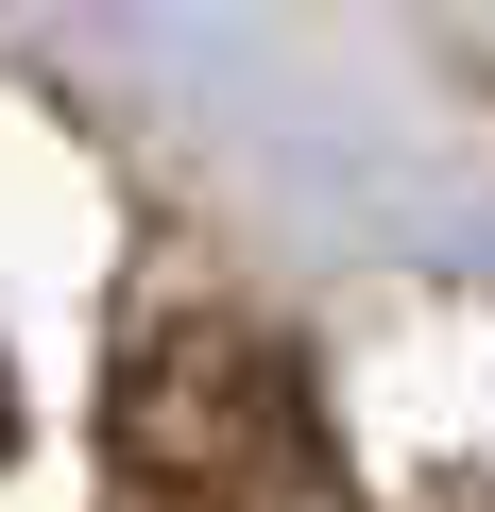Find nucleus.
Here are the masks:
<instances>
[{
    "instance_id": "obj_1",
    "label": "nucleus",
    "mask_w": 495,
    "mask_h": 512,
    "mask_svg": "<svg viewBox=\"0 0 495 512\" xmlns=\"http://www.w3.org/2000/svg\"><path fill=\"white\" fill-rule=\"evenodd\" d=\"M103 461L137 512H325L342 495V444H325V393L274 325L239 308H171L120 342L103 376Z\"/></svg>"
},
{
    "instance_id": "obj_2",
    "label": "nucleus",
    "mask_w": 495,
    "mask_h": 512,
    "mask_svg": "<svg viewBox=\"0 0 495 512\" xmlns=\"http://www.w3.org/2000/svg\"><path fill=\"white\" fill-rule=\"evenodd\" d=\"M0 427H18V393H0Z\"/></svg>"
}]
</instances>
